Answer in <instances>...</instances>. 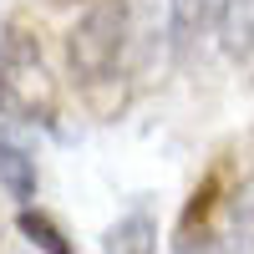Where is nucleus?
I'll use <instances>...</instances> for the list:
<instances>
[{"instance_id":"1","label":"nucleus","mask_w":254,"mask_h":254,"mask_svg":"<svg viewBox=\"0 0 254 254\" xmlns=\"http://www.w3.org/2000/svg\"><path fill=\"white\" fill-rule=\"evenodd\" d=\"M0 122H15V127L56 122V81L46 71L41 41L20 20H10L0 36Z\"/></svg>"},{"instance_id":"2","label":"nucleus","mask_w":254,"mask_h":254,"mask_svg":"<svg viewBox=\"0 0 254 254\" xmlns=\"http://www.w3.org/2000/svg\"><path fill=\"white\" fill-rule=\"evenodd\" d=\"M127 56H132V0H97L66 31V66L81 87L112 81Z\"/></svg>"},{"instance_id":"3","label":"nucleus","mask_w":254,"mask_h":254,"mask_svg":"<svg viewBox=\"0 0 254 254\" xmlns=\"http://www.w3.org/2000/svg\"><path fill=\"white\" fill-rule=\"evenodd\" d=\"M0 183L20 208H31L41 178H36V153L15 137V122H0Z\"/></svg>"},{"instance_id":"4","label":"nucleus","mask_w":254,"mask_h":254,"mask_svg":"<svg viewBox=\"0 0 254 254\" xmlns=\"http://www.w3.org/2000/svg\"><path fill=\"white\" fill-rule=\"evenodd\" d=\"M102 254H158V219L147 208L122 214L107 234H102Z\"/></svg>"},{"instance_id":"5","label":"nucleus","mask_w":254,"mask_h":254,"mask_svg":"<svg viewBox=\"0 0 254 254\" xmlns=\"http://www.w3.org/2000/svg\"><path fill=\"white\" fill-rule=\"evenodd\" d=\"M219 36H224V51L234 61L254 56V0H229L224 20H219Z\"/></svg>"},{"instance_id":"6","label":"nucleus","mask_w":254,"mask_h":254,"mask_svg":"<svg viewBox=\"0 0 254 254\" xmlns=\"http://www.w3.org/2000/svg\"><path fill=\"white\" fill-rule=\"evenodd\" d=\"M224 5H229V0H178V41L188 46V41H198V36H208V31H219Z\"/></svg>"},{"instance_id":"7","label":"nucleus","mask_w":254,"mask_h":254,"mask_svg":"<svg viewBox=\"0 0 254 254\" xmlns=\"http://www.w3.org/2000/svg\"><path fill=\"white\" fill-rule=\"evenodd\" d=\"M15 224H20V234H26L41 254H76V249H71V239L61 234V229H56L46 214H41V208H20V219H15Z\"/></svg>"},{"instance_id":"8","label":"nucleus","mask_w":254,"mask_h":254,"mask_svg":"<svg viewBox=\"0 0 254 254\" xmlns=\"http://www.w3.org/2000/svg\"><path fill=\"white\" fill-rule=\"evenodd\" d=\"M173 254H229V244L219 234H208V229H198V234H183Z\"/></svg>"}]
</instances>
